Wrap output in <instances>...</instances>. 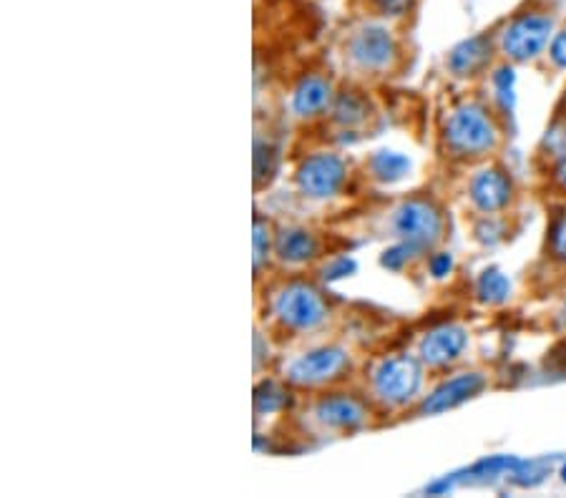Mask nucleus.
I'll use <instances>...</instances> for the list:
<instances>
[{
  "label": "nucleus",
  "mask_w": 566,
  "mask_h": 498,
  "mask_svg": "<svg viewBox=\"0 0 566 498\" xmlns=\"http://www.w3.org/2000/svg\"><path fill=\"white\" fill-rule=\"evenodd\" d=\"M257 327L277 348L317 343L338 320V300L307 272L275 270L257 282Z\"/></svg>",
  "instance_id": "nucleus-1"
},
{
  "label": "nucleus",
  "mask_w": 566,
  "mask_h": 498,
  "mask_svg": "<svg viewBox=\"0 0 566 498\" xmlns=\"http://www.w3.org/2000/svg\"><path fill=\"white\" fill-rule=\"evenodd\" d=\"M292 426L307 438H350L378 428L383 415L373 408L358 385L320 390V393L295 395L287 408Z\"/></svg>",
  "instance_id": "nucleus-2"
},
{
  "label": "nucleus",
  "mask_w": 566,
  "mask_h": 498,
  "mask_svg": "<svg viewBox=\"0 0 566 498\" xmlns=\"http://www.w3.org/2000/svg\"><path fill=\"white\" fill-rule=\"evenodd\" d=\"M423 380H426V365L418 355L408 350H385L365 360L355 385L363 390L365 398L385 421L388 415L403 413L416 400H421Z\"/></svg>",
  "instance_id": "nucleus-3"
},
{
  "label": "nucleus",
  "mask_w": 566,
  "mask_h": 498,
  "mask_svg": "<svg viewBox=\"0 0 566 498\" xmlns=\"http://www.w3.org/2000/svg\"><path fill=\"white\" fill-rule=\"evenodd\" d=\"M375 232L393 244H403L413 255L433 252L446 239V212L428 194H406L375 209Z\"/></svg>",
  "instance_id": "nucleus-4"
},
{
  "label": "nucleus",
  "mask_w": 566,
  "mask_h": 498,
  "mask_svg": "<svg viewBox=\"0 0 566 498\" xmlns=\"http://www.w3.org/2000/svg\"><path fill=\"white\" fill-rule=\"evenodd\" d=\"M363 363L355 350L340 340H317L307 343L305 350L282 363L277 378L295 395L320 393V390L353 385Z\"/></svg>",
  "instance_id": "nucleus-5"
},
{
  "label": "nucleus",
  "mask_w": 566,
  "mask_h": 498,
  "mask_svg": "<svg viewBox=\"0 0 566 498\" xmlns=\"http://www.w3.org/2000/svg\"><path fill=\"white\" fill-rule=\"evenodd\" d=\"M340 63L345 81L370 89L375 83H388L400 76L406 48L385 23H363L340 43Z\"/></svg>",
  "instance_id": "nucleus-6"
},
{
  "label": "nucleus",
  "mask_w": 566,
  "mask_h": 498,
  "mask_svg": "<svg viewBox=\"0 0 566 498\" xmlns=\"http://www.w3.org/2000/svg\"><path fill=\"white\" fill-rule=\"evenodd\" d=\"M355 179V161L328 146L302 154L290 174L295 194L307 202H335L353 189Z\"/></svg>",
  "instance_id": "nucleus-7"
},
{
  "label": "nucleus",
  "mask_w": 566,
  "mask_h": 498,
  "mask_svg": "<svg viewBox=\"0 0 566 498\" xmlns=\"http://www.w3.org/2000/svg\"><path fill=\"white\" fill-rule=\"evenodd\" d=\"M380 126V109L375 104L373 94L368 86L360 83L343 81L340 94L335 99L333 109L317 126L307 131H322V146L335 144V141L348 139H365L373 136Z\"/></svg>",
  "instance_id": "nucleus-8"
},
{
  "label": "nucleus",
  "mask_w": 566,
  "mask_h": 498,
  "mask_svg": "<svg viewBox=\"0 0 566 498\" xmlns=\"http://www.w3.org/2000/svg\"><path fill=\"white\" fill-rule=\"evenodd\" d=\"M343 247H350V242H345L340 234L328 232V229L300 222H277L275 267L277 270L307 272L320 262L340 255Z\"/></svg>",
  "instance_id": "nucleus-9"
},
{
  "label": "nucleus",
  "mask_w": 566,
  "mask_h": 498,
  "mask_svg": "<svg viewBox=\"0 0 566 498\" xmlns=\"http://www.w3.org/2000/svg\"><path fill=\"white\" fill-rule=\"evenodd\" d=\"M443 146L453 159H478L496 149L499 129L489 109L476 101H463L448 111L441 131Z\"/></svg>",
  "instance_id": "nucleus-10"
},
{
  "label": "nucleus",
  "mask_w": 566,
  "mask_h": 498,
  "mask_svg": "<svg viewBox=\"0 0 566 498\" xmlns=\"http://www.w3.org/2000/svg\"><path fill=\"white\" fill-rule=\"evenodd\" d=\"M340 86H343V81L330 66L317 63V66L305 68L290 86L287 114L295 124L312 129L330 114L340 94Z\"/></svg>",
  "instance_id": "nucleus-11"
},
{
  "label": "nucleus",
  "mask_w": 566,
  "mask_h": 498,
  "mask_svg": "<svg viewBox=\"0 0 566 498\" xmlns=\"http://www.w3.org/2000/svg\"><path fill=\"white\" fill-rule=\"evenodd\" d=\"M551 33H554V21L546 13H524L504 28L501 51L514 63L534 61L549 46Z\"/></svg>",
  "instance_id": "nucleus-12"
},
{
  "label": "nucleus",
  "mask_w": 566,
  "mask_h": 498,
  "mask_svg": "<svg viewBox=\"0 0 566 498\" xmlns=\"http://www.w3.org/2000/svg\"><path fill=\"white\" fill-rule=\"evenodd\" d=\"M466 345V327L458 325V322H441V325L423 332L416 355L421 358V363L426 365V370H443L461 358Z\"/></svg>",
  "instance_id": "nucleus-13"
},
{
  "label": "nucleus",
  "mask_w": 566,
  "mask_h": 498,
  "mask_svg": "<svg viewBox=\"0 0 566 498\" xmlns=\"http://www.w3.org/2000/svg\"><path fill=\"white\" fill-rule=\"evenodd\" d=\"M486 385V378L481 373H461L453 378L443 380L431 395L418 400V413L421 415H438L446 410L456 408V405L466 403L468 398L478 395Z\"/></svg>",
  "instance_id": "nucleus-14"
},
{
  "label": "nucleus",
  "mask_w": 566,
  "mask_h": 498,
  "mask_svg": "<svg viewBox=\"0 0 566 498\" xmlns=\"http://www.w3.org/2000/svg\"><path fill=\"white\" fill-rule=\"evenodd\" d=\"M511 194H514V187H511L509 174L496 166L481 169L468 184V199L483 214H496L509 207Z\"/></svg>",
  "instance_id": "nucleus-15"
},
{
  "label": "nucleus",
  "mask_w": 566,
  "mask_h": 498,
  "mask_svg": "<svg viewBox=\"0 0 566 498\" xmlns=\"http://www.w3.org/2000/svg\"><path fill=\"white\" fill-rule=\"evenodd\" d=\"M252 265H255V285L265 280L267 275L277 270L275 267V234L277 222L270 214H262L260 209L255 212V224H252Z\"/></svg>",
  "instance_id": "nucleus-16"
},
{
  "label": "nucleus",
  "mask_w": 566,
  "mask_h": 498,
  "mask_svg": "<svg viewBox=\"0 0 566 498\" xmlns=\"http://www.w3.org/2000/svg\"><path fill=\"white\" fill-rule=\"evenodd\" d=\"M491 56V38L489 36H476L468 38V41L458 43L451 53H448V71L453 76H473V73L481 71Z\"/></svg>",
  "instance_id": "nucleus-17"
},
{
  "label": "nucleus",
  "mask_w": 566,
  "mask_h": 498,
  "mask_svg": "<svg viewBox=\"0 0 566 498\" xmlns=\"http://www.w3.org/2000/svg\"><path fill=\"white\" fill-rule=\"evenodd\" d=\"M280 161H282V149L272 134L265 136L257 131L255 136V192L260 194L262 189L270 187L272 179L280 172Z\"/></svg>",
  "instance_id": "nucleus-18"
},
{
  "label": "nucleus",
  "mask_w": 566,
  "mask_h": 498,
  "mask_svg": "<svg viewBox=\"0 0 566 498\" xmlns=\"http://www.w3.org/2000/svg\"><path fill=\"white\" fill-rule=\"evenodd\" d=\"M408 169V161L403 156L393 154V151H378V154L370 159V177H380V179H393L403 177V172Z\"/></svg>",
  "instance_id": "nucleus-19"
},
{
  "label": "nucleus",
  "mask_w": 566,
  "mask_h": 498,
  "mask_svg": "<svg viewBox=\"0 0 566 498\" xmlns=\"http://www.w3.org/2000/svg\"><path fill=\"white\" fill-rule=\"evenodd\" d=\"M509 292V280L499 270H486L481 275V280H478V295L486 302H504L509 297Z\"/></svg>",
  "instance_id": "nucleus-20"
},
{
  "label": "nucleus",
  "mask_w": 566,
  "mask_h": 498,
  "mask_svg": "<svg viewBox=\"0 0 566 498\" xmlns=\"http://www.w3.org/2000/svg\"><path fill=\"white\" fill-rule=\"evenodd\" d=\"M413 3H416V0H373L375 11H378V16L383 18L406 16V13L413 8Z\"/></svg>",
  "instance_id": "nucleus-21"
},
{
  "label": "nucleus",
  "mask_w": 566,
  "mask_h": 498,
  "mask_svg": "<svg viewBox=\"0 0 566 498\" xmlns=\"http://www.w3.org/2000/svg\"><path fill=\"white\" fill-rule=\"evenodd\" d=\"M549 56H551V61H554V66L566 68V31L556 33V36L551 38Z\"/></svg>",
  "instance_id": "nucleus-22"
},
{
  "label": "nucleus",
  "mask_w": 566,
  "mask_h": 498,
  "mask_svg": "<svg viewBox=\"0 0 566 498\" xmlns=\"http://www.w3.org/2000/svg\"><path fill=\"white\" fill-rule=\"evenodd\" d=\"M551 247H554V255L561 262H566V219H561L551 232Z\"/></svg>",
  "instance_id": "nucleus-23"
},
{
  "label": "nucleus",
  "mask_w": 566,
  "mask_h": 498,
  "mask_svg": "<svg viewBox=\"0 0 566 498\" xmlns=\"http://www.w3.org/2000/svg\"><path fill=\"white\" fill-rule=\"evenodd\" d=\"M431 270L436 277H443L448 275V270H451V257L446 255V252H441V255H436L431 260Z\"/></svg>",
  "instance_id": "nucleus-24"
},
{
  "label": "nucleus",
  "mask_w": 566,
  "mask_h": 498,
  "mask_svg": "<svg viewBox=\"0 0 566 498\" xmlns=\"http://www.w3.org/2000/svg\"><path fill=\"white\" fill-rule=\"evenodd\" d=\"M554 179H556V184H559V187L566 192V151H561L559 154V161H556V166H554Z\"/></svg>",
  "instance_id": "nucleus-25"
},
{
  "label": "nucleus",
  "mask_w": 566,
  "mask_h": 498,
  "mask_svg": "<svg viewBox=\"0 0 566 498\" xmlns=\"http://www.w3.org/2000/svg\"><path fill=\"white\" fill-rule=\"evenodd\" d=\"M564 481H566V468H564Z\"/></svg>",
  "instance_id": "nucleus-26"
}]
</instances>
